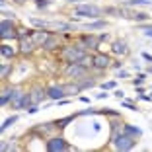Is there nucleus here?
I'll use <instances>...</instances> for the list:
<instances>
[{
  "mask_svg": "<svg viewBox=\"0 0 152 152\" xmlns=\"http://www.w3.org/2000/svg\"><path fill=\"white\" fill-rule=\"evenodd\" d=\"M64 58H66L68 63H80V61H86V55H84V51H80V49L66 47V49H64Z\"/></svg>",
  "mask_w": 152,
  "mask_h": 152,
  "instance_id": "obj_1",
  "label": "nucleus"
},
{
  "mask_svg": "<svg viewBox=\"0 0 152 152\" xmlns=\"http://www.w3.org/2000/svg\"><path fill=\"white\" fill-rule=\"evenodd\" d=\"M134 146V139L129 134H119L115 139V148L117 150H131Z\"/></svg>",
  "mask_w": 152,
  "mask_h": 152,
  "instance_id": "obj_2",
  "label": "nucleus"
},
{
  "mask_svg": "<svg viewBox=\"0 0 152 152\" xmlns=\"http://www.w3.org/2000/svg\"><path fill=\"white\" fill-rule=\"evenodd\" d=\"M76 16H88V18H96L99 16V8L98 6H92V4H82L76 8Z\"/></svg>",
  "mask_w": 152,
  "mask_h": 152,
  "instance_id": "obj_3",
  "label": "nucleus"
},
{
  "mask_svg": "<svg viewBox=\"0 0 152 152\" xmlns=\"http://www.w3.org/2000/svg\"><path fill=\"white\" fill-rule=\"evenodd\" d=\"M47 148H49L51 152H61V150H66V142H64V139H51L49 142H47Z\"/></svg>",
  "mask_w": 152,
  "mask_h": 152,
  "instance_id": "obj_4",
  "label": "nucleus"
},
{
  "mask_svg": "<svg viewBox=\"0 0 152 152\" xmlns=\"http://www.w3.org/2000/svg\"><path fill=\"white\" fill-rule=\"evenodd\" d=\"M64 92H66V88H64V86H53V88H49V92H47V96H49V98H53V99H63L64 96Z\"/></svg>",
  "mask_w": 152,
  "mask_h": 152,
  "instance_id": "obj_5",
  "label": "nucleus"
},
{
  "mask_svg": "<svg viewBox=\"0 0 152 152\" xmlns=\"http://www.w3.org/2000/svg\"><path fill=\"white\" fill-rule=\"evenodd\" d=\"M20 37H22V53H29V51H33L35 43H33L31 37H27V39H26V31L20 33Z\"/></svg>",
  "mask_w": 152,
  "mask_h": 152,
  "instance_id": "obj_6",
  "label": "nucleus"
},
{
  "mask_svg": "<svg viewBox=\"0 0 152 152\" xmlns=\"http://www.w3.org/2000/svg\"><path fill=\"white\" fill-rule=\"evenodd\" d=\"M84 72H86V70H84V66H82V64L74 63V64H70V66H68L66 74H68V76H74V78H78V76H82Z\"/></svg>",
  "mask_w": 152,
  "mask_h": 152,
  "instance_id": "obj_7",
  "label": "nucleus"
},
{
  "mask_svg": "<svg viewBox=\"0 0 152 152\" xmlns=\"http://www.w3.org/2000/svg\"><path fill=\"white\" fill-rule=\"evenodd\" d=\"M31 39H33V43H35V47H39V45H45V41L49 39V35L45 31H33Z\"/></svg>",
  "mask_w": 152,
  "mask_h": 152,
  "instance_id": "obj_8",
  "label": "nucleus"
},
{
  "mask_svg": "<svg viewBox=\"0 0 152 152\" xmlns=\"http://www.w3.org/2000/svg\"><path fill=\"white\" fill-rule=\"evenodd\" d=\"M23 96H26V94H22L20 90H14V96H12V105H14V107L22 109V103H23Z\"/></svg>",
  "mask_w": 152,
  "mask_h": 152,
  "instance_id": "obj_9",
  "label": "nucleus"
},
{
  "mask_svg": "<svg viewBox=\"0 0 152 152\" xmlns=\"http://www.w3.org/2000/svg\"><path fill=\"white\" fill-rule=\"evenodd\" d=\"M94 64L98 68H105V66H109V58L105 57V55H98V57L94 58Z\"/></svg>",
  "mask_w": 152,
  "mask_h": 152,
  "instance_id": "obj_10",
  "label": "nucleus"
},
{
  "mask_svg": "<svg viewBox=\"0 0 152 152\" xmlns=\"http://www.w3.org/2000/svg\"><path fill=\"white\" fill-rule=\"evenodd\" d=\"M113 51H115L117 55H125L127 53V43L125 41H115V43H113Z\"/></svg>",
  "mask_w": 152,
  "mask_h": 152,
  "instance_id": "obj_11",
  "label": "nucleus"
},
{
  "mask_svg": "<svg viewBox=\"0 0 152 152\" xmlns=\"http://www.w3.org/2000/svg\"><path fill=\"white\" fill-rule=\"evenodd\" d=\"M123 131H125V134H133V137H140V134H142V131H140L139 127H131V125H125Z\"/></svg>",
  "mask_w": 152,
  "mask_h": 152,
  "instance_id": "obj_12",
  "label": "nucleus"
},
{
  "mask_svg": "<svg viewBox=\"0 0 152 152\" xmlns=\"http://www.w3.org/2000/svg\"><path fill=\"white\" fill-rule=\"evenodd\" d=\"M98 43H99V39H96V37H84V39H82V45H86L90 49H96Z\"/></svg>",
  "mask_w": 152,
  "mask_h": 152,
  "instance_id": "obj_13",
  "label": "nucleus"
},
{
  "mask_svg": "<svg viewBox=\"0 0 152 152\" xmlns=\"http://www.w3.org/2000/svg\"><path fill=\"white\" fill-rule=\"evenodd\" d=\"M14 96V90H4V92H2V98H0V103H2V105H6V103H8V99L12 98Z\"/></svg>",
  "mask_w": 152,
  "mask_h": 152,
  "instance_id": "obj_14",
  "label": "nucleus"
},
{
  "mask_svg": "<svg viewBox=\"0 0 152 152\" xmlns=\"http://www.w3.org/2000/svg\"><path fill=\"white\" fill-rule=\"evenodd\" d=\"M0 53H2V57H10V58L14 57V49L8 47V45H2V47H0Z\"/></svg>",
  "mask_w": 152,
  "mask_h": 152,
  "instance_id": "obj_15",
  "label": "nucleus"
},
{
  "mask_svg": "<svg viewBox=\"0 0 152 152\" xmlns=\"http://www.w3.org/2000/svg\"><path fill=\"white\" fill-rule=\"evenodd\" d=\"M10 29H14V23L10 22V20H4L2 26H0V33H6V31H10Z\"/></svg>",
  "mask_w": 152,
  "mask_h": 152,
  "instance_id": "obj_16",
  "label": "nucleus"
},
{
  "mask_svg": "<svg viewBox=\"0 0 152 152\" xmlns=\"http://www.w3.org/2000/svg\"><path fill=\"white\" fill-rule=\"evenodd\" d=\"M86 29H102V27H105V23L103 22H92V23H86Z\"/></svg>",
  "mask_w": 152,
  "mask_h": 152,
  "instance_id": "obj_17",
  "label": "nucleus"
},
{
  "mask_svg": "<svg viewBox=\"0 0 152 152\" xmlns=\"http://www.w3.org/2000/svg\"><path fill=\"white\" fill-rule=\"evenodd\" d=\"M16 121H18V117H16V115H14V117H10V119H6L4 123H2V127H0V129H2V131H6L10 125H12V123H16Z\"/></svg>",
  "mask_w": 152,
  "mask_h": 152,
  "instance_id": "obj_18",
  "label": "nucleus"
},
{
  "mask_svg": "<svg viewBox=\"0 0 152 152\" xmlns=\"http://www.w3.org/2000/svg\"><path fill=\"white\" fill-rule=\"evenodd\" d=\"M43 96L45 94H41V90H35V92H33V96H31V102H39V99H43Z\"/></svg>",
  "mask_w": 152,
  "mask_h": 152,
  "instance_id": "obj_19",
  "label": "nucleus"
},
{
  "mask_svg": "<svg viewBox=\"0 0 152 152\" xmlns=\"http://www.w3.org/2000/svg\"><path fill=\"white\" fill-rule=\"evenodd\" d=\"M0 35H2V39H8V37H12V39H14V37L18 35V33L14 31V29H10V31H6V33H0Z\"/></svg>",
  "mask_w": 152,
  "mask_h": 152,
  "instance_id": "obj_20",
  "label": "nucleus"
},
{
  "mask_svg": "<svg viewBox=\"0 0 152 152\" xmlns=\"http://www.w3.org/2000/svg\"><path fill=\"white\" fill-rule=\"evenodd\" d=\"M131 4L133 6H142V4H152L150 0H131Z\"/></svg>",
  "mask_w": 152,
  "mask_h": 152,
  "instance_id": "obj_21",
  "label": "nucleus"
},
{
  "mask_svg": "<svg viewBox=\"0 0 152 152\" xmlns=\"http://www.w3.org/2000/svg\"><path fill=\"white\" fill-rule=\"evenodd\" d=\"M55 43H57V41H55L53 37H49V39L45 41V45H43V47H45V49H53V45H55Z\"/></svg>",
  "mask_w": 152,
  "mask_h": 152,
  "instance_id": "obj_22",
  "label": "nucleus"
},
{
  "mask_svg": "<svg viewBox=\"0 0 152 152\" xmlns=\"http://www.w3.org/2000/svg\"><path fill=\"white\" fill-rule=\"evenodd\" d=\"M94 86H96V82H94V80H86L84 84L80 86V90H84V88H94Z\"/></svg>",
  "mask_w": 152,
  "mask_h": 152,
  "instance_id": "obj_23",
  "label": "nucleus"
},
{
  "mask_svg": "<svg viewBox=\"0 0 152 152\" xmlns=\"http://www.w3.org/2000/svg\"><path fill=\"white\" fill-rule=\"evenodd\" d=\"M72 119H74V115H72V117H64V119H61V121H58L57 125H61V127H64V125H66V123H70V121H72Z\"/></svg>",
  "mask_w": 152,
  "mask_h": 152,
  "instance_id": "obj_24",
  "label": "nucleus"
},
{
  "mask_svg": "<svg viewBox=\"0 0 152 152\" xmlns=\"http://www.w3.org/2000/svg\"><path fill=\"white\" fill-rule=\"evenodd\" d=\"M142 31H144V35H146V37H152V26L150 27H142Z\"/></svg>",
  "mask_w": 152,
  "mask_h": 152,
  "instance_id": "obj_25",
  "label": "nucleus"
},
{
  "mask_svg": "<svg viewBox=\"0 0 152 152\" xmlns=\"http://www.w3.org/2000/svg\"><path fill=\"white\" fill-rule=\"evenodd\" d=\"M103 90H109V88H115V82H105V84L102 86Z\"/></svg>",
  "mask_w": 152,
  "mask_h": 152,
  "instance_id": "obj_26",
  "label": "nucleus"
},
{
  "mask_svg": "<svg viewBox=\"0 0 152 152\" xmlns=\"http://www.w3.org/2000/svg\"><path fill=\"white\" fill-rule=\"evenodd\" d=\"M148 16L146 14H137V16H134V20H139V22H142V20H146Z\"/></svg>",
  "mask_w": 152,
  "mask_h": 152,
  "instance_id": "obj_27",
  "label": "nucleus"
},
{
  "mask_svg": "<svg viewBox=\"0 0 152 152\" xmlns=\"http://www.w3.org/2000/svg\"><path fill=\"white\" fill-rule=\"evenodd\" d=\"M142 80H144V76H142V74L137 76V78H134V86H137V84H142Z\"/></svg>",
  "mask_w": 152,
  "mask_h": 152,
  "instance_id": "obj_28",
  "label": "nucleus"
},
{
  "mask_svg": "<svg viewBox=\"0 0 152 152\" xmlns=\"http://www.w3.org/2000/svg\"><path fill=\"white\" fill-rule=\"evenodd\" d=\"M47 4H49V0H37V6H39V8L41 6H47Z\"/></svg>",
  "mask_w": 152,
  "mask_h": 152,
  "instance_id": "obj_29",
  "label": "nucleus"
},
{
  "mask_svg": "<svg viewBox=\"0 0 152 152\" xmlns=\"http://www.w3.org/2000/svg\"><path fill=\"white\" fill-rule=\"evenodd\" d=\"M37 111V105H29V107H27V113H35Z\"/></svg>",
  "mask_w": 152,
  "mask_h": 152,
  "instance_id": "obj_30",
  "label": "nucleus"
},
{
  "mask_svg": "<svg viewBox=\"0 0 152 152\" xmlns=\"http://www.w3.org/2000/svg\"><path fill=\"white\" fill-rule=\"evenodd\" d=\"M142 58H146V61H150V63H152V55L150 53H142Z\"/></svg>",
  "mask_w": 152,
  "mask_h": 152,
  "instance_id": "obj_31",
  "label": "nucleus"
},
{
  "mask_svg": "<svg viewBox=\"0 0 152 152\" xmlns=\"http://www.w3.org/2000/svg\"><path fill=\"white\" fill-rule=\"evenodd\" d=\"M123 107H127V109H134V105H133V103H129V102H125V103H123Z\"/></svg>",
  "mask_w": 152,
  "mask_h": 152,
  "instance_id": "obj_32",
  "label": "nucleus"
},
{
  "mask_svg": "<svg viewBox=\"0 0 152 152\" xmlns=\"http://www.w3.org/2000/svg\"><path fill=\"white\" fill-rule=\"evenodd\" d=\"M8 70H10V66H2V78L8 74Z\"/></svg>",
  "mask_w": 152,
  "mask_h": 152,
  "instance_id": "obj_33",
  "label": "nucleus"
},
{
  "mask_svg": "<svg viewBox=\"0 0 152 152\" xmlns=\"http://www.w3.org/2000/svg\"><path fill=\"white\" fill-rule=\"evenodd\" d=\"M148 72H150V74H152V66H150V68H148Z\"/></svg>",
  "mask_w": 152,
  "mask_h": 152,
  "instance_id": "obj_34",
  "label": "nucleus"
},
{
  "mask_svg": "<svg viewBox=\"0 0 152 152\" xmlns=\"http://www.w3.org/2000/svg\"><path fill=\"white\" fill-rule=\"evenodd\" d=\"M16 2H26V0H16Z\"/></svg>",
  "mask_w": 152,
  "mask_h": 152,
  "instance_id": "obj_35",
  "label": "nucleus"
}]
</instances>
